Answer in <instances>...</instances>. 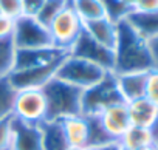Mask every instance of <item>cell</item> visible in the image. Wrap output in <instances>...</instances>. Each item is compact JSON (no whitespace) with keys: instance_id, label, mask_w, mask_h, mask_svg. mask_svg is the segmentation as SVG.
I'll return each instance as SVG.
<instances>
[{"instance_id":"obj_21","label":"cell","mask_w":158,"mask_h":150,"mask_svg":"<svg viewBox=\"0 0 158 150\" xmlns=\"http://www.w3.org/2000/svg\"><path fill=\"white\" fill-rule=\"evenodd\" d=\"M70 5L82 22H90L106 16V11L99 0H70Z\"/></svg>"},{"instance_id":"obj_33","label":"cell","mask_w":158,"mask_h":150,"mask_svg":"<svg viewBox=\"0 0 158 150\" xmlns=\"http://www.w3.org/2000/svg\"><path fill=\"white\" fill-rule=\"evenodd\" d=\"M121 2H123V3L132 11V10H135V6H136V3L139 2V0H121Z\"/></svg>"},{"instance_id":"obj_17","label":"cell","mask_w":158,"mask_h":150,"mask_svg":"<svg viewBox=\"0 0 158 150\" xmlns=\"http://www.w3.org/2000/svg\"><path fill=\"white\" fill-rule=\"evenodd\" d=\"M124 19L146 40L158 34V13H141L132 10Z\"/></svg>"},{"instance_id":"obj_32","label":"cell","mask_w":158,"mask_h":150,"mask_svg":"<svg viewBox=\"0 0 158 150\" xmlns=\"http://www.w3.org/2000/svg\"><path fill=\"white\" fill-rule=\"evenodd\" d=\"M149 50H150V56H152V62H153V70H158V34L150 37L147 40Z\"/></svg>"},{"instance_id":"obj_13","label":"cell","mask_w":158,"mask_h":150,"mask_svg":"<svg viewBox=\"0 0 158 150\" xmlns=\"http://www.w3.org/2000/svg\"><path fill=\"white\" fill-rule=\"evenodd\" d=\"M147 78H149V71L115 74L116 87H118L119 95L123 96L124 102H132L135 99L146 96Z\"/></svg>"},{"instance_id":"obj_14","label":"cell","mask_w":158,"mask_h":150,"mask_svg":"<svg viewBox=\"0 0 158 150\" xmlns=\"http://www.w3.org/2000/svg\"><path fill=\"white\" fill-rule=\"evenodd\" d=\"M84 30L98 43H101V45H104L110 50H115L116 37H118V28H116V22H113L107 16L90 20V22H84Z\"/></svg>"},{"instance_id":"obj_22","label":"cell","mask_w":158,"mask_h":150,"mask_svg":"<svg viewBox=\"0 0 158 150\" xmlns=\"http://www.w3.org/2000/svg\"><path fill=\"white\" fill-rule=\"evenodd\" d=\"M16 47L13 39H0V79L8 78L14 70Z\"/></svg>"},{"instance_id":"obj_29","label":"cell","mask_w":158,"mask_h":150,"mask_svg":"<svg viewBox=\"0 0 158 150\" xmlns=\"http://www.w3.org/2000/svg\"><path fill=\"white\" fill-rule=\"evenodd\" d=\"M45 0H22V16L36 17L42 10Z\"/></svg>"},{"instance_id":"obj_6","label":"cell","mask_w":158,"mask_h":150,"mask_svg":"<svg viewBox=\"0 0 158 150\" xmlns=\"http://www.w3.org/2000/svg\"><path fill=\"white\" fill-rule=\"evenodd\" d=\"M48 30L53 39V45L68 53L73 43L76 42V39L79 37V34L82 33L84 22L76 14V11L68 2V5L50 23Z\"/></svg>"},{"instance_id":"obj_27","label":"cell","mask_w":158,"mask_h":150,"mask_svg":"<svg viewBox=\"0 0 158 150\" xmlns=\"http://www.w3.org/2000/svg\"><path fill=\"white\" fill-rule=\"evenodd\" d=\"M0 13L16 20L22 16V0H0Z\"/></svg>"},{"instance_id":"obj_11","label":"cell","mask_w":158,"mask_h":150,"mask_svg":"<svg viewBox=\"0 0 158 150\" xmlns=\"http://www.w3.org/2000/svg\"><path fill=\"white\" fill-rule=\"evenodd\" d=\"M101 119L102 127L109 133V136L118 142L119 138L129 130L130 118H129V110H127V102H119L115 104L109 108H106L101 115H98Z\"/></svg>"},{"instance_id":"obj_9","label":"cell","mask_w":158,"mask_h":150,"mask_svg":"<svg viewBox=\"0 0 158 150\" xmlns=\"http://www.w3.org/2000/svg\"><path fill=\"white\" fill-rule=\"evenodd\" d=\"M62 60L50 63V65H44V67L28 68V70H14V71H11L8 79H10V82L14 87L16 91L42 90L44 85L54 78V74H56Z\"/></svg>"},{"instance_id":"obj_2","label":"cell","mask_w":158,"mask_h":150,"mask_svg":"<svg viewBox=\"0 0 158 150\" xmlns=\"http://www.w3.org/2000/svg\"><path fill=\"white\" fill-rule=\"evenodd\" d=\"M42 93L47 102V121H60L68 116L81 115L82 90L73 87L57 78L48 81Z\"/></svg>"},{"instance_id":"obj_10","label":"cell","mask_w":158,"mask_h":150,"mask_svg":"<svg viewBox=\"0 0 158 150\" xmlns=\"http://www.w3.org/2000/svg\"><path fill=\"white\" fill-rule=\"evenodd\" d=\"M67 54H68L67 51L59 50L56 47L37 48V50H16L14 70H28V68L50 65L62 60Z\"/></svg>"},{"instance_id":"obj_28","label":"cell","mask_w":158,"mask_h":150,"mask_svg":"<svg viewBox=\"0 0 158 150\" xmlns=\"http://www.w3.org/2000/svg\"><path fill=\"white\" fill-rule=\"evenodd\" d=\"M146 98L158 108V70H150L146 87Z\"/></svg>"},{"instance_id":"obj_16","label":"cell","mask_w":158,"mask_h":150,"mask_svg":"<svg viewBox=\"0 0 158 150\" xmlns=\"http://www.w3.org/2000/svg\"><path fill=\"white\" fill-rule=\"evenodd\" d=\"M127 110H129L130 124L136 127L152 128L158 119V108L146 96L127 102Z\"/></svg>"},{"instance_id":"obj_1","label":"cell","mask_w":158,"mask_h":150,"mask_svg":"<svg viewBox=\"0 0 158 150\" xmlns=\"http://www.w3.org/2000/svg\"><path fill=\"white\" fill-rule=\"evenodd\" d=\"M116 28H118V37L113 50L115 51L113 74L153 70V62L147 40L143 36H139L126 19L116 22Z\"/></svg>"},{"instance_id":"obj_3","label":"cell","mask_w":158,"mask_h":150,"mask_svg":"<svg viewBox=\"0 0 158 150\" xmlns=\"http://www.w3.org/2000/svg\"><path fill=\"white\" fill-rule=\"evenodd\" d=\"M110 71H106L96 63H92L85 59L67 54L60 62L54 78L81 88L82 91L101 82Z\"/></svg>"},{"instance_id":"obj_24","label":"cell","mask_w":158,"mask_h":150,"mask_svg":"<svg viewBox=\"0 0 158 150\" xmlns=\"http://www.w3.org/2000/svg\"><path fill=\"white\" fill-rule=\"evenodd\" d=\"M70 0H45V3L42 6V10L39 11V14L36 16V19L44 23L45 26H50V23L54 20V17L68 5Z\"/></svg>"},{"instance_id":"obj_34","label":"cell","mask_w":158,"mask_h":150,"mask_svg":"<svg viewBox=\"0 0 158 150\" xmlns=\"http://www.w3.org/2000/svg\"><path fill=\"white\" fill-rule=\"evenodd\" d=\"M138 150H158V144H150V145H146V147H141Z\"/></svg>"},{"instance_id":"obj_18","label":"cell","mask_w":158,"mask_h":150,"mask_svg":"<svg viewBox=\"0 0 158 150\" xmlns=\"http://www.w3.org/2000/svg\"><path fill=\"white\" fill-rule=\"evenodd\" d=\"M150 144H155L152 130L144 128V127H136V125H130L129 130L118 141V145L121 147V150H138Z\"/></svg>"},{"instance_id":"obj_15","label":"cell","mask_w":158,"mask_h":150,"mask_svg":"<svg viewBox=\"0 0 158 150\" xmlns=\"http://www.w3.org/2000/svg\"><path fill=\"white\" fill-rule=\"evenodd\" d=\"M62 132L65 135V139L68 145L71 147H87L89 141V125H87V118L84 115H74L68 116L59 121Z\"/></svg>"},{"instance_id":"obj_4","label":"cell","mask_w":158,"mask_h":150,"mask_svg":"<svg viewBox=\"0 0 158 150\" xmlns=\"http://www.w3.org/2000/svg\"><path fill=\"white\" fill-rule=\"evenodd\" d=\"M119 102H124V99L119 95V90L116 87L115 74L109 73L101 82H98L96 85L82 91V111H81V115L98 116L106 108H109L115 104H119Z\"/></svg>"},{"instance_id":"obj_20","label":"cell","mask_w":158,"mask_h":150,"mask_svg":"<svg viewBox=\"0 0 158 150\" xmlns=\"http://www.w3.org/2000/svg\"><path fill=\"white\" fill-rule=\"evenodd\" d=\"M85 118H87V125H89V141H87L85 148H104L115 142L109 136L106 128L102 127L99 116H85Z\"/></svg>"},{"instance_id":"obj_19","label":"cell","mask_w":158,"mask_h":150,"mask_svg":"<svg viewBox=\"0 0 158 150\" xmlns=\"http://www.w3.org/2000/svg\"><path fill=\"white\" fill-rule=\"evenodd\" d=\"M39 127L42 133L44 150H67L70 147L59 121H45Z\"/></svg>"},{"instance_id":"obj_25","label":"cell","mask_w":158,"mask_h":150,"mask_svg":"<svg viewBox=\"0 0 158 150\" xmlns=\"http://www.w3.org/2000/svg\"><path fill=\"white\" fill-rule=\"evenodd\" d=\"M104 11H106V16L109 19H112L113 22H119L123 20L129 13L130 10L121 2V0H99Z\"/></svg>"},{"instance_id":"obj_5","label":"cell","mask_w":158,"mask_h":150,"mask_svg":"<svg viewBox=\"0 0 158 150\" xmlns=\"http://www.w3.org/2000/svg\"><path fill=\"white\" fill-rule=\"evenodd\" d=\"M11 39L16 50H37L54 47L48 26L31 16H20L14 20V31Z\"/></svg>"},{"instance_id":"obj_8","label":"cell","mask_w":158,"mask_h":150,"mask_svg":"<svg viewBox=\"0 0 158 150\" xmlns=\"http://www.w3.org/2000/svg\"><path fill=\"white\" fill-rule=\"evenodd\" d=\"M68 54L85 59L92 63L99 65L101 68H104L106 71L113 73V67H115V51L98 43L90 34L85 33V30H82V33L79 34V37L76 39V42L73 43V47L70 48Z\"/></svg>"},{"instance_id":"obj_12","label":"cell","mask_w":158,"mask_h":150,"mask_svg":"<svg viewBox=\"0 0 158 150\" xmlns=\"http://www.w3.org/2000/svg\"><path fill=\"white\" fill-rule=\"evenodd\" d=\"M11 150H44L39 125L25 124L13 116V145Z\"/></svg>"},{"instance_id":"obj_7","label":"cell","mask_w":158,"mask_h":150,"mask_svg":"<svg viewBox=\"0 0 158 150\" xmlns=\"http://www.w3.org/2000/svg\"><path fill=\"white\" fill-rule=\"evenodd\" d=\"M13 116L25 124H44L47 121V102L42 90L17 91L13 107Z\"/></svg>"},{"instance_id":"obj_23","label":"cell","mask_w":158,"mask_h":150,"mask_svg":"<svg viewBox=\"0 0 158 150\" xmlns=\"http://www.w3.org/2000/svg\"><path fill=\"white\" fill-rule=\"evenodd\" d=\"M17 91L11 85L8 78L0 79V121L13 116V107Z\"/></svg>"},{"instance_id":"obj_30","label":"cell","mask_w":158,"mask_h":150,"mask_svg":"<svg viewBox=\"0 0 158 150\" xmlns=\"http://www.w3.org/2000/svg\"><path fill=\"white\" fill-rule=\"evenodd\" d=\"M13 31H14V20L6 16H0V39H11Z\"/></svg>"},{"instance_id":"obj_31","label":"cell","mask_w":158,"mask_h":150,"mask_svg":"<svg viewBox=\"0 0 158 150\" xmlns=\"http://www.w3.org/2000/svg\"><path fill=\"white\" fill-rule=\"evenodd\" d=\"M135 11L141 13H158V0H139L135 6Z\"/></svg>"},{"instance_id":"obj_36","label":"cell","mask_w":158,"mask_h":150,"mask_svg":"<svg viewBox=\"0 0 158 150\" xmlns=\"http://www.w3.org/2000/svg\"><path fill=\"white\" fill-rule=\"evenodd\" d=\"M85 150H101V148H85Z\"/></svg>"},{"instance_id":"obj_37","label":"cell","mask_w":158,"mask_h":150,"mask_svg":"<svg viewBox=\"0 0 158 150\" xmlns=\"http://www.w3.org/2000/svg\"><path fill=\"white\" fill-rule=\"evenodd\" d=\"M155 142H156V144H158V138H156V141H155Z\"/></svg>"},{"instance_id":"obj_26","label":"cell","mask_w":158,"mask_h":150,"mask_svg":"<svg viewBox=\"0 0 158 150\" xmlns=\"http://www.w3.org/2000/svg\"><path fill=\"white\" fill-rule=\"evenodd\" d=\"M13 145V116L0 121V150H11Z\"/></svg>"},{"instance_id":"obj_38","label":"cell","mask_w":158,"mask_h":150,"mask_svg":"<svg viewBox=\"0 0 158 150\" xmlns=\"http://www.w3.org/2000/svg\"><path fill=\"white\" fill-rule=\"evenodd\" d=\"M0 16H2V13H0Z\"/></svg>"},{"instance_id":"obj_35","label":"cell","mask_w":158,"mask_h":150,"mask_svg":"<svg viewBox=\"0 0 158 150\" xmlns=\"http://www.w3.org/2000/svg\"><path fill=\"white\" fill-rule=\"evenodd\" d=\"M67 150H85V148H82V147H71V145H70Z\"/></svg>"}]
</instances>
